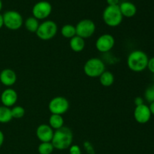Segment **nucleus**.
Segmentation results:
<instances>
[{
	"label": "nucleus",
	"mask_w": 154,
	"mask_h": 154,
	"mask_svg": "<svg viewBox=\"0 0 154 154\" xmlns=\"http://www.w3.org/2000/svg\"><path fill=\"white\" fill-rule=\"evenodd\" d=\"M73 141V133L69 127L63 126L57 130L54 131L52 143L54 149L63 150L69 149Z\"/></svg>",
	"instance_id": "obj_1"
},
{
	"label": "nucleus",
	"mask_w": 154,
	"mask_h": 154,
	"mask_svg": "<svg viewBox=\"0 0 154 154\" xmlns=\"http://www.w3.org/2000/svg\"><path fill=\"white\" fill-rule=\"evenodd\" d=\"M148 56L140 50L132 51L127 57V66L134 72H141L145 70L148 63Z\"/></svg>",
	"instance_id": "obj_2"
},
{
	"label": "nucleus",
	"mask_w": 154,
	"mask_h": 154,
	"mask_svg": "<svg viewBox=\"0 0 154 154\" xmlns=\"http://www.w3.org/2000/svg\"><path fill=\"white\" fill-rule=\"evenodd\" d=\"M102 17L105 23L110 27L118 26L123 19L119 5L107 6L103 11Z\"/></svg>",
	"instance_id": "obj_3"
},
{
	"label": "nucleus",
	"mask_w": 154,
	"mask_h": 154,
	"mask_svg": "<svg viewBox=\"0 0 154 154\" xmlns=\"http://www.w3.org/2000/svg\"><path fill=\"white\" fill-rule=\"evenodd\" d=\"M105 71V65L101 59L93 57L87 60L84 66V72L90 78H99Z\"/></svg>",
	"instance_id": "obj_4"
},
{
	"label": "nucleus",
	"mask_w": 154,
	"mask_h": 154,
	"mask_svg": "<svg viewBox=\"0 0 154 154\" xmlns=\"http://www.w3.org/2000/svg\"><path fill=\"white\" fill-rule=\"evenodd\" d=\"M58 31L57 24L53 20H45L40 23L36 32V35L43 41H48L54 38Z\"/></svg>",
	"instance_id": "obj_5"
},
{
	"label": "nucleus",
	"mask_w": 154,
	"mask_h": 154,
	"mask_svg": "<svg viewBox=\"0 0 154 154\" xmlns=\"http://www.w3.org/2000/svg\"><path fill=\"white\" fill-rule=\"evenodd\" d=\"M4 26L8 29L15 31L22 27L23 19L20 14L17 11H7L2 14Z\"/></svg>",
	"instance_id": "obj_6"
},
{
	"label": "nucleus",
	"mask_w": 154,
	"mask_h": 154,
	"mask_svg": "<svg viewBox=\"0 0 154 154\" xmlns=\"http://www.w3.org/2000/svg\"><path fill=\"white\" fill-rule=\"evenodd\" d=\"M48 109L51 114L63 115L69 109V102L63 96H56L50 101Z\"/></svg>",
	"instance_id": "obj_7"
},
{
	"label": "nucleus",
	"mask_w": 154,
	"mask_h": 154,
	"mask_svg": "<svg viewBox=\"0 0 154 154\" xmlns=\"http://www.w3.org/2000/svg\"><path fill=\"white\" fill-rule=\"evenodd\" d=\"M76 35L82 38H89L92 37L96 32V24L90 19H84L77 23L75 26Z\"/></svg>",
	"instance_id": "obj_8"
},
{
	"label": "nucleus",
	"mask_w": 154,
	"mask_h": 154,
	"mask_svg": "<svg viewBox=\"0 0 154 154\" xmlns=\"http://www.w3.org/2000/svg\"><path fill=\"white\" fill-rule=\"evenodd\" d=\"M32 15L37 20H45L51 15L52 5L49 2L40 1L34 5L32 8Z\"/></svg>",
	"instance_id": "obj_9"
},
{
	"label": "nucleus",
	"mask_w": 154,
	"mask_h": 154,
	"mask_svg": "<svg viewBox=\"0 0 154 154\" xmlns=\"http://www.w3.org/2000/svg\"><path fill=\"white\" fill-rule=\"evenodd\" d=\"M115 39L111 34H103L99 36L96 42V48L101 53H108L113 49Z\"/></svg>",
	"instance_id": "obj_10"
},
{
	"label": "nucleus",
	"mask_w": 154,
	"mask_h": 154,
	"mask_svg": "<svg viewBox=\"0 0 154 154\" xmlns=\"http://www.w3.org/2000/svg\"><path fill=\"white\" fill-rule=\"evenodd\" d=\"M133 115L137 123L140 124H145L150 121L152 114L149 106L145 104H143L139 106H135Z\"/></svg>",
	"instance_id": "obj_11"
},
{
	"label": "nucleus",
	"mask_w": 154,
	"mask_h": 154,
	"mask_svg": "<svg viewBox=\"0 0 154 154\" xmlns=\"http://www.w3.org/2000/svg\"><path fill=\"white\" fill-rule=\"evenodd\" d=\"M54 130L49 124H41L36 129V136L41 142H51Z\"/></svg>",
	"instance_id": "obj_12"
},
{
	"label": "nucleus",
	"mask_w": 154,
	"mask_h": 154,
	"mask_svg": "<svg viewBox=\"0 0 154 154\" xmlns=\"http://www.w3.org/2000/svg\"><path fill=\"white\" fill-rule=\"evenodd\" d=\"M0 99H1L2 105L8 108H11L14 106L15 104L17 102V93L14 89L8 88L2 93Z\"/></svg>",
	"instance_id": "obj_13"
},
{
	"label": "nucleus",
	"mask_w": 154,
	"mask_h": 154,
	"mask_svg": "<svg viewBox=\"0 0 154 154\" xmlns=\"http://www.w3.org/2000/svg\"><path fill=\"white\" fill-rule=\"evenodd\" d=\"M17 80L16 72L11 69H5L0 72V84L5 87L14 85Z\"/></svg>",
	"instance_id": "obj_14"
},
{
	"label": "nucleus",
	"mask_w": 154,
	"mask_h": 154,
	"mask_svg": "<svg viewBox=\"0 0 154 154\" xmlns=\"http://www.w3.org/2000/svg\"><path fill=\"white\" fill-rule=\"evenodd\" d=\"M120 12L123 17L130 18L135 16L137 13V8L135 5L130 2H123L119 5Z\"/></svg>",
	"instance_id": "obj_15"
},
{
	"label": "nucleus",
	"mask_w": 154,
	"mask_h": 154,
	"mask_svg": "<svg viewBox=\"0 0 154 154\" xmlns=\"http://www.w3.org/2000/svg\"><path fill=\"white\" fill-rule=\"evenodd\" d=\"M69 46H70V48L74 52H81L85 48V41L82 38L75 35V37L70 39Z\"/></svg>",
	"instance_id": "obj_16"
},
{
	"label": "nucleus",
	"mask_w": 154,
	"mask_h": 154,
	"mask_svg": "<svg viewBox=\"0 0 154 154\" xmlns=\"http://www.w3.org/2000/svg\"><path fill=\"white\" fill-rule=\"evenodd\" d=\"M49 126L53 129H60V128L64 126V120H63V115H59V114H51L49 118Z\"/></svg>",
	"instance_id": "obj_17"
},
{
	"label": "nucleus",
	"mask_w": 154,
	"mask_h": 154,
	"mask_svg": "<svg viewBox=\"0 0 154 154\" xmlns=\"http://www.w3.org/2000/svg\"><path fill=\"white\" fill-rule=\"evenodd\" d=\"M99 81L103 87H111L114 83V75L112 72L105 70L99 77Z\"/></svg>",
	"instance_id": "obj_18"
},
{
	"label": "nucleus",
	"mask_w": 154,
	"mask_h": 154,
	"mask_svg": "<svg viewBox=\"0 0 154 154\" xmlns=\"http://www.w3.org/2000/svg\"><path fill=\"white\" fill-rule=\"evenodd\" d=\"M39 25H40V23L38 22V20L35 18L33 16L28 17L24 22L25 28L26 29L27 31L30 32H36L38 29Z\"/></svg>",
	"instance_id": "obj_19"
},
{
	"label": "nucleus",
	"mask_w": 154,
	"mask_h": 154,
	"mask_svg": "<svg viewBox=\"0 0 154 154\" xmlns=\"http://www.w3.org/2000/svg\"><path fill=\"white\" fill-rule=\"evenodd\" d=\"M13 119L11 108L2 105L0 106V123H8Z\"/></svg>",
	"instance_id": "obj_20"
},
{
	"label": "nucleus",
	"mask_w": 154,
	"mask_h": 154,
	"mask_svg": "<svg viewBox=\"0 0 154 154\" xmlns=\"http://www.w3.org/2000/svg\"><path fill=\"white\" fill-rule=\"evenodd\" d=\"M61 35L66 38H72L76 35L75 26L71 24H66L61 28Z\"/></svg>",
	"instance_id": "obj_21"
},
{
	"label": "nucleus",
	"mask_w": 154,
	"mask_h": 154,
	"mask_svg": "<svg viewBox=\"0 0 154 154\" xmlns=\"http://www.w3.org/2000/svg\"><path fill=\"white\" fill-rule=\"evenodd\" d=\"M54 147L51 142H41L38 147L39 154H51L54 152Z\"/></svg>",
	"instance_id": "obj_22"
},
{
	"label": "nucleus",
	"mask_w": 154,
	"mask_h": 154,
	"mask_svg": "<svg viewBox=\"0 0 154 154\" xmlns=\"http://www.w3.org/2000/svg\"><path fill=\"white\" fill-rule=\"evenodd\" d=\"M11 115L13 118L20 119L25 115V109L20 105H14L11 108Z\"/></svg>",
	"instance_id": "obj_23"
},
{
	"label": "nucleus",
	"mask_w": 154,
	"mask_h": 154,
	"mask_svg": "<svg viewBox=\"0 0 154 154\" xmlns=\"http://www.w3.org/2000/svg\"><path fill=\"white\" fill-rule=\"evenodd\" d=\"M144 99L150 104L154 102V84H150L146 88L144 91Z\"/></svg>",
	"instance_id": "obj_24"
},
{
	"label": "nucleus",
	"mask_w": 154,
	"mask_h": 154,
	"mask_svg": "<svg viewBox=\"0 0 154 154\" xmlns=\"http://www.w3.org/2000/svg\"><path fill=\"white\" fill-rule=\"evenodd\" d=\"M69 154H81L82 151H81V147L76 144H72L71 147H69Z\"/></svg>",
	"instance_id": "obj_25"
},
{
	"label": "nucleus",
	"mask_w": 154,
	"mask_h": 154,
	"mask_svg": "<svg viewBox=\"0 0 154 154\" xmlns=\"http://www.w3.org/2000/svg\"><path fill=\"white\" fill-rule=\"evenodd\" d=\"M147 69H148L149 71H150L153 75H154V57L149 59Z\"/></svg>",
	"instance_id": "obj_26"
},
{
	"label": "nucleus",
	"mask_w": 154,
	"mask_h": 154,
	"mask_svg": "<svg viewBox=\"0 0 154 154\" xmlns=\"http://www.w3.org/2000/svg\"><path fill=\"white\" fill-rule=\"evenodd\" d=\"M134 103H135V106H139V105H143V104H144V99H143L142 97H141V96H138V97L135 98V100H134Z\"/></svg>",
	"instance_id": "obj_27"
},
{
	"label": "nucleus",
	"mask_w": 154,
	"mask_h": 154,
	"mask_svg": "<svg viewBox=\"0 0 154 154\" xmlns=\"http://www.w3.org/2000/svg\"><path fill=\"white\" fill-rule=\"evenodd\" d=\"M107 3L108 5L110 6H114V5H119V2L120 0H106Z\"/></svg>",
	"instance_id": "obj_28"
},
{
	"label": "nucleus",
	"mask_w": 154,
	"mask_h": 154,
	"mask_svg": "<svg viewBox=\"0 0 154 154\" xmlns=\"http://www.w3.org/2000/svg\"><path fill=\"white\" fill-rule=\"evenodd\" d=\"M4 141H5V135L4 134H3V132L0 130V147L2 146L3 143H4Z\"/></svg>",
	"instance_id": "obj_29"
},
{
	"label": "nucleus",
	"mask_w": 154,
	"mask_h": 154,
	"mask_svg": "<svg viewBox=\"0 0 154 154\" xmlns=\"http://www.w3.org/2000/svg\"><path fill=\"white\" fill-rule=\"evenodd\" d=\"M149 108H150V112H151L152 115L154 116V102L150 104Z\"/></svg>",
	"instance_id": "obj_30"
},
{
	"label": "nucleus",
	"mask_w": 154,
	"mask_h": 154,
	"mask_svg": "<svg viewBox=\"0 0 154 154\" xmlns=\"http://www.w3.org/2000/svg\"><path fill=\"white\" fill-rule=\"evenodd\" d=\"M4 26V20H3V16L2 14H0V29L3 27Z\"/></svg>",
	"instance_id": "obj_31"
},
{
	"label": "nucleus",
	"mask_w": 154,
	"mask_h": 154,
	"mask_svg": "<svg viewBox=\"0 0 154 154\" xmlns=\"http://www.w3.org/2000/svg\"><path fill=\"white\" fill-rule=\"evenodd\" d=\"M2 8V0H0V11H1Z\"/></svg>",
	"instance_id": "obj_32"
},
{
	"label": "nucleus",
	"mask_w": 154,
	"mask_h": 154,
	"mask_svg": "<svg viewBox=\"0 0 154 154\" xmlns=\"http://www.w3.org/2000/svg\"><path fill=\"white\" fill-rule=\"evenodd\" d=\"M153 81H154V75H153Z\"/></svg>",
	"instance_id": "obj_33"
}]
</instances>
